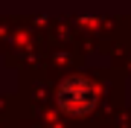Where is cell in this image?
<instances>
[{
  "label": "cell",
  "mask_w": 131,
  "mask_h": 128,
  "mask_svg": "<svg viewBox=\"0 0 131 128\" xmlns=\"http://www.w3.org/2000/svg\"><path fill=\"white\" fill-rule=\"evenodd\" d=\"M56 99H58L61 111H67L73 117H84L96 105V87H93V82H88L84 76H70V79H64L58 85Z\"/></svg>",
  "instance_id": "1"
}]
</instances>
